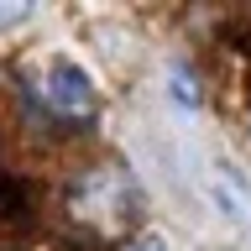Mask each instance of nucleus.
<instances>
[{"label":"nucleus","mask_w":251,"mask_h":251,"mask_svg":"<svg viewBox=\"0 0 251 251\" xmlns=\"http://www.w3.org/2000/svg\"><path fill=\"white\" fill-rule=\"evenodd\" d=\"M31 16H37V5H0V31L5 26H26Z\"/></svg>","instance_id":"f03ea898"},{"label":"nucleus","mask_w":251,"mask_h":251,"mask_svg":"<svg viewBox=\"0 0 251 251\" xmlns=\"http://www.w3.org/2000/svg\"><path fill=\"white\" fill-rule=\"evenodd\" d=\"M126 251H162V241H152V235H141V241H131Z\"/></svg>","instance_id":"7ed1b4c3"},{"label":"nucleus","mask_w":251,"mask_h":251,"mask_svg":"<svg viewBox=\"0 0 251 251\" xmlns=\"http://www.w3.org/2000/svg\"><path fill=\"white\" fill-rule=\"evenodd\" d=\"M37 100H42L52 115H63V121H84V115H94V84H89V74H84L78 63H63V58H52L42 68V78H37Z\"/></svg>","instance_id":"f257e3e1"}]
</instances>
